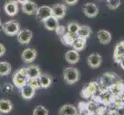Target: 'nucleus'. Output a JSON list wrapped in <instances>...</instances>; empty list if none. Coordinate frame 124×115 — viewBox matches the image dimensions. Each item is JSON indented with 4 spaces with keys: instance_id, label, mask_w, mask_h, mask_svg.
I'll use <instances>...</instances> for the list:
<instances>
[{
    "instance_id": "1",
    "label": "nucleus",
    "mask_w": 124,
    "mask_h": 115,
    "mask_svg": "<svg viewBox=\"0 0 124 115\" xmlns=\"http://www.w3.org/2000/svg\"><path fill=\"white\" fill-rule=\"evenodd\" d=\"M63 78L68 84H74L79 81L80 78V73L76 68H66L63 70Z\"/></svg>"
},
{
    "instance_id": "2",
    "label": "nucleus",
    "mask_w": 124,
    "mask_h": 115,
    "mask_svg": "<svg viewBox=\"0 0 124 115\" xmlns=\"http://www.w3.org/2000/svg\"><path fill=\"white\" fill-rule=\"evenodd\" d=\"M100 91L99 83L96 81H92L85 84L82 90L80 91V96L84 99L91 98V97L95 95L97 92Z\"/></svg>"
},
{
    "instance_id": "3",
    "label": "nucleus",
    "mask_w": 124,
    "mask_h": 115,
    "mask_svg": "<svg viewBox=\"0 0 124 115\" xmlns=\"http://www.w3.org/2000/svg\"><path fill=\"white\" fill-rule=\"evenodd\" d=\"M28 76L25 68L17 70L12 76V83L17 88L21 89L25 84H27Z\"/></svg>"
},
{
    "instance_id": "4",
    "label": "nucleus",
    "mask_w": 124,
    "mask_h": 115,
    "mask_svg": "<svg viewBox=\"0 0 124 115\" xmlns=\"http://www.w3.org/2000/svg\"><path fill=\"white\" fill-rule=\"evenodd\" d=\"M118 81H119L118 80V76L115 74V73H112V72L104 73V74L100 78V81L99 83L100 90L108 89L111 85L117 82Z\"/></svg>"
},
{
    "instance_id": "5",
    "label": "nucleus",
    "mask_w": 124,
    "mask_h": 115,
    "mask_svg": "<svg viewBox=\"0 0 124 115\" xmlns=\"http://www.w3.org/2000/svg\"><path fill=\"white\" fill-rule=\"evenodd\" d=\"M2 28L4 33L8 36H15L18 35L20 31L19 23L16 20H10L3 23Z\"/></svg>"
},
{
    "instance_id": "6",
    "label": "nucleus",
    "mask_w": 124,
    "mask_h": 115,
    "mask_svg": "<svg viewBox=\"0 0 124 115\" xmlns=\"http://www.w3.org/2000/svg\"><path fill=\"white\" fill-rule=\"evenodd\" d=\"M83 12L88 18H95L99 14V8L95 3L87 2L83 5Z\"/></svg>"
},
{
    "instance_id": "7",
    "label": "nucleus",
    "mask_w": 124,
    "mask_h": 115,
    "mask_svg": "<svg viewBox=\"0 0 124 115\" xmlns=\"http://www.w3.org/2000/svg\"><path fill=\"white\" fill-rule=\"evenodd\" d=\"M52 8V14L53 16L55 17L57 19H62L66 15L67 7L64 4L56 3L51 7Z\"/></svg>"
},
{
    "instance_id": "8",
    "label": "nucleus",
    "mask_w": 124,
    "mask_h": 115,
    "mask_svg": "<svg viewBox=\"0 0 124 115\" xmlns=\"http://www.w3.org/2000/svg\"><path fill=\"white\" fill-rule=\"evenodd\" d=\"M21 57L24 63L30 64L36 59L37 51L33 48H27L23 52Z\"/></svg>"
},
{
    "instance_id": "9",
    "label": "nucleus",
    "mask_w": 124,
    "mask_h": 115,
    "mask_svg": "<svg viewBox=\"0 0 124 115\" xmlns=\"http://www.w3.org/2000/svg\"><path fill=\"white\" fill-rule=\"evenodd\" d=\"M32 35L33 34L31 30H29L28 28L23 29V30H20L18 35H17V40L23 45H28L31 41Z\"/></svg>"
},
{
    "instance_id": "10",
    "label": "nucleus",
    "mask_w": 124,
    "mask_h": 115,
    "mask_svg": "<svg viewBox=\"0 0 124 115\" xmlns=\"http://www.w3.org/2000/svg\"><path fill=\"white\" fill-rule=\"evenodd\" d=\"M38 20L41 22H43L46 19L52 16V8L48 6H42L38 8V10L36 13Z\"/></svg>"
},
{
    "instance_id": "11",
    "label": "nucleus",
    "mask_w": 124,
    "mask_h": 115,
    "mask_svg": "<svg viewBox=\"0 0 124 115\" xmlns=\"http://www.w3.org/2000/svg\"><path fill=\"white\" fill-rule=\"evenodd\" d=\"M18 2L15 0H10L4 4V10L8 16H15L19 12V5Z\"/></svg>"
},
{
    "instance_id": "12",
    "label": "nucleus",
    "mask_w": 124,
    "mask_h": 115,
    "mask_svg": "<svg viewBox=\"0 0 124 115\" xmlns=\"http://www.w3.org/2000/svg\"><path fill=\"white\" fill-rule=\"evenodd\" d=\"M102 61V58L97 52L90 54L87 58V64L92 68H99L101 65Z\"/></svg>"
},
{
    "instance_id": "13",
    "label": "nucleus",
    "mask_w": 124,
    "mask_h": 115,
    "mask_svg": "<svg viewBox=\"0 0 124 115\" xmlns=\"http://www.w3.org/2000/svg\"><path fill=\"white\" fill-rule=\"evenodd\" d=\"M124 57V40H122L116 45L113 52V60L119 64L120 60Z\"/></svg>"
},
{
    "instance_id": "14",
    "label": "nucleus",
    "mask_w": 124,
    "mask_h": 115,
    "mask_svg": "<svg viewBox=\"0 0 124 115\" xmlns=\"http://www.w3.org/2000/svg\"><path fill=\"white\" fill-rule=\"evenodd\" d=\"M38 6L36 2L32 1H28L22 5V10L25 14L32 15H36V12L38 10Z\"/></svg>"
},
{
    "instance_id": "15",
    "label": "nucleus",
    "mask_w": 124,
    "mask_h": 115,
    "mask_svg": "<svg viewBox=\"0 0 124 115\" xmlns=\"http://www.w3.org/2000/svg\"><path fill=\"white\" fill-rule=\"evenodd\" d=\"M96 35L98 40L102 45H109L111 40H112L111 33L107 30H105V29H101V30L98 31Z\"/></svg>"
},
{
    "instance_id": "16",
    "label": "nucleus",
    "mask_w": 124,
    "mask_h": 115,
    "mask_svg": "<svg viewBox=\"0 0 124 115\" xmlns=\"http://www.w3.org/2000/svg\"><path fill=\"white\" fill-rule=\"evenodd\" d=\"M65 59L70 65H76V63L79 62L80 59L79 54L78 52H76L73 49L70 50L65 54Z\"/></svg>"
},
{
    "instance_id": "17",
    "label": "nucleus",
    "mask_w": 124,
    "mask_h": 115,
    "mask_svg": "<svg viewBox=\"0 0 124 115\" xmlns=\"http://www.w3.org/2000/svg\"><path fill=\"white\" fill-rule=\"evenodd\" d=\"M25 70H26V73L28 78H39L41 75L42 71L39 65H31L28 66L27 68H25Z\"/></svg>"
},
{
    "instance_id": "18",
    "label": "nucleus",
    "mask_w": 124,
    "mask_h": 115,
    "mask_svg": "<svg viewBox=\"0 0 124 115\" xmlns=\"http://www.w3.org/2000/svg\"><path fill=\"white\" fill-rule=\"evenodd\" d=\"M21 90V95L25 100H30L35 95L36 90L32 88L30 85L28 84H25L24 86L20 89Z\"/></svg>"
},
{
    "instance_id": "19",
    "label": "nucleus",
    "mask_w": 124,
    "mask_h": 115,
    "mask_svg": "<svg viewBox=\"0 0 124 115\" xmlns=\"http://www.w3.org/2000/svg\"><path fill=\"white\" fill-rule=\"evenodd\" d=\"M76 37H77L76 35L72 34L69 32H66L64 35L60 36V41L64 45L67 47H72Z\"/></svg>"
},
{
    "instance_id": "20",
    "label": "nucleus",
    "mask_w": 124,
    "mask_h": 115,
    "mask_svg": "<svg viewBox=\"0 0 124 115\" xmlns=\"http://www.w3.org/2000/svg\"><path fill=\"white\" fill-rule=\"evenodd\" d=\"M86 41H87L86 38L77 36L76 38L72 47V48H73V50L76 51V52H82V51L85 49V46H86Z\"/></svg>"
},
{
    "instance_id": "21",
    "label": "nucleus",
    "mask_w": 124,
    "mask_h": 115,
    "mask_svg": "<svg viewBox=\"0 0 124 115\" xmlns=\"http://www.w3.org/2000/svg\"><path fill=\"white\" fill-rule=\"evenodd\" d=\"M43 25L45 28L49 31H55V28L59 25V19H57L54 16H50L49 18L46 19L43 22Z\"/></svg>"
},
{
    "instance_id": "22",
    "label": "nucleus",
    "mask_w": 124,
    "mask_h": 115,
    "mask_svg": "<svg viewBox=\"0 0 124 115\" xmlns=\"http://www.w3.org/2000/svg\"><path fill=\"white\" fill-rule=\"evenodd\" d=\"M53 77L48 74H41L39 77V81L41 88L46 89L51 86L53 83Z\"/></svg>"
},
{
    "instance_id": "23",
    "label": "nucleus",
    "mask_w": 124,
    "mask_h": 115,
    "mask_svg": "<svg viewBox=\"0 0 124 115\" xmlns=\"http://www.w3.org/2000/svg\"><path fill=\"white\" fill-rule=\"evenodd\" d=\"M77 114V108L70 104L63 105L59 110V115H76Z\"/></svg>"
},
{
    "instance_id": "24",
    "label": "nucleus",
    "mask_w": 124,
    "mask_h": 115,
    "mask_svg": "<svg viewBox=\"0 0 124 115\" xmlns=\"http://www.w3.org/2000/svg\"><path fill=\"white\" fill-rule=\"evenodd\" d=\"M13 108L12 103L7 99L0 100V113L1 114H8Z\"/></svg>"
},
{
    "instance_id": "25",
    "label": "nucleus",
    "mask_w": 124,
    "mask_h": 115,
    "mask_svg": "<svg viewBox=\"0 0 124 115\" xmlns=\"http://www.w3.org/2000/svg\"><path fill=\"white\" fill-rule=\"evenodd\" d=\"M92 34V29L91 28L86 25H80V27L78 30V32L76 34V35L79 37H82L84 38H89L90 37Z\"/></svg>"
},
{
    "instance_id": "26",
    "label": "nucleus",
    "mask_w": 124,
    "mask_h": 115,
    "mask_svg": "<svg viewBox=\"0 0 124 115\" xmlns=\"http://www.w3.org/2000/svg\"><path fill=\"white\" fill-rule=\"evenodd\" d=\"M12 66L7 61L0 62V77L7 76L11 73Z\"/></svg>"
},
{
    "instance_id": "27",
    "label": "nucleus",
    "mask_w": 124,
    "mask_h": 115,
    "mask_svg": "<svg viewBox=\"0 0 124 115\" xmlns=\"http://www.w3.org/2000/svg\"><path fill=\"white\" fill-rule=\"evenodd\" d=\"M79 27H80V25L77 22L72 21V22H70L67 24L66 29H67V32H69L72 34H74V35H76Z\"/></svg>"
},
{
    "instance_id": "28",
    "label": "nucleus",
    "mask_w": 124,
    "mask_h": 115,
    "mask_svg": "<svg viewBox=\"0 0 124 115\" xmlns=\"http://www.w3.org/2000/svg\"><path fill=\"white\" fill-rule=\"evenodd\" d=\"M121 2V0H107L106 5L110 10H116L120 6Z\"/></svg>"
},
{
    "instance_id": "29",
    "label": "nucleus",
    "mask_w": 124,
    "mask_h": 115,
    "mask_svg": "<svg viewBox=\"0 0 124 115\" xmlns=\"http://www.w3.org/2000/svg\"><path fill=\"white\" fill-rule=\"evenodd\" d=\"M49 112L45 107L42 105H38L34 108L32 115H48Z\"/></svg>"
},
{
    "instance_id": "30",
    "label": "nucleus",
    "mask_w": 124,
    "mask_h": 115,
    "mask_svg": "<svg viewBox=\"0 0 124 115\" xmlns=\"http://www.w3.org/2000/svg\"><path fill=\"white\" fill-rule=\"evenodd\" d=\"M27 84L29 85H30L32 88H33L35 90H39L41 88L40 84H39V78H28L27 80Z\"/></svg>"
},
{
    "instance_id": "31",
    "label": "nucleus",
    "mask_w": 124,
    "mask_h": 115,
    "mask_svg": "<svg viewBox=\"0 0 124 115\" xmlns=\"http://www.w3.org/2000/svg\"><path fill=\"white\" fill-rule=\"evenodd\" d=\"M13 86L14 85L11 83H5L2 86V91L5 93L10 94L13 91Z\"/></svg>"
},
{
    "instance_id": "32",
    "label": "nucleus",
    "mask_w": 124,
    "mask_h": 115,
    "mask_svg": "<svg viewBox=\"0 0 124 115\" xmlns=\"http://www.w3.org/2000/svg\"><path fill=\"white\" fill-rule=\"evenodd\" d=\"M55 33L57 34V35H59V37H60L67 32V29H66V28L65 26H64V25H59L57 26V28H55Z\"/></svg>"
},
{
    "instance_id": "33",
    "label": "nucleus",
    "mask_w": 124,
    "mask_h": 115,
    "mask_svg": "<svg viewBox=\"0 0 124 115\" xmlns=\"http://www.w3.org/2000/svg\"><path fill=\"white\" fill-rule=\"evenodd\" d=\"M67 6H74L79 2V0H64Z\"/></svg>"
},
{
    "instance_id": "34",
    "label": "nucleus",
    "mask_w": 124,
    "mask_h": 115,
    "mask_svg": "<svg viewBox=\"0 0 124 115\" xmlns=\"http://www.w3.org/2000/svg\"><path fill=\"white\" fill-rule=\"evenodd\" d=\"M6 47L4 46L2 43H0V57L3 56V55L6 54Z\"/></svg>"
},
{
    "instance_id": "35",
    "label": "nucleus",
    "mask_w": 124,
    "mask_h": 115,
    "mask_svg": "<svg viewBox=\"0 0 124 115\" xmlns=\"http://www.w3.org/2000/svg\"><path fill=\"white\" fill-rule=\"evenodd\" d=\"M116 113L117 115H124V105H122L120 107L117 108Z\"/></svg>"
},
{
    "instance_id": "36",
    "label": "nucleus",
    "mask_w": 124,
    "mask_h": 115,
    "mask_svg": "<svg viewBox=\"0 0 124 115\" xmlns=\"http://www.w3.org/2000/svg\"><path fill=\"white\" fill-rule=\"evenodd\" d=\"M108 115H117V113H116V110H109Z\"/></svg>"
},
{
    "instance_id": "37",
    "label": "nucleus",
    "mask_w": 124,
    "mask_h": 115,
    "mask_svg": "<svg viewBox=\"0 0 124 115\" xmlns=\"http://www.w3.org/2000/svg\"><path fill=\"white\" fill-rule=\"evenodd\" d=\"M119 65H120V67L122 68V69L124 70V57L121 59L120 61H119Z\"/></svg>"
},
{
    "instance_id": "38",
    "label": "nucleus",
    "mask_w": 124,
    "mask_h": 115,
    "mask_svg": "<svg viewBox=\"0 0 124 115\" xmlns=\"http://www.w3.org/2000/svg\"><path fill=\"white\" fill-rule=\"evenodd\" d=\"M16 2H17L18 3H20L21 5H23V4L25 3V2H27L28 1H29V0H15Z\"/></svg>"
},
{
    "instance_id": "39",
    "label": "nucleus",
    "mask_w": 124,
    "mask_h": 115,
    "mask_svg": "<svg viewBox=\"0 0 124 115\" xmlns=\"http://www.w3.org/2000/svg\"><path fill=\"white\" fill-rule=\"evenodd\" d=\"M2 22H1V19H0V28H2Z\"/></svg>"
},
{
    "instance_id": "40",
    "label": "nucleus",
    "mask_w": 124,
    "mask_h": 115,
    "mask_svg": "<svg viewBox=\"0 0 124 115\" xmlns=\"http://www.w3.org/2000/svg\"><path fill=\"white\" fill-rule=\"evenodd\" d=\"M76 115H84V114H82V113H80V114H77Z\"/></svg>"
},
{
    "instance_id": "41",
    "label": "nucleus",
    "mask_w": 124,
    "mask_h": 115,
    "mask_svg": "<svg viewBox=\"0 0 124 115\" xmlns=\"http://www.w3.org/2000/svg\"><path fill=\"white\" fill-rule=\"evenodd\" d=\"M0 115H2V114H1V113H0Z\"/></svg>"
}]
</instances>
